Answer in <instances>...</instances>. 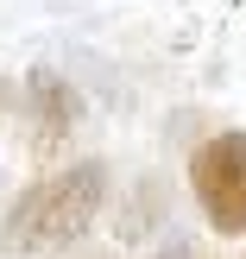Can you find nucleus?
I'll return each mask as SVG.
<instances>
[{
    "instance_id": "1",
    "label": "nucleus",
    "mask_w": 246,
    "mask_h": 259,
    "mask_svg": "<svg viewBox=\"0 0 246 259\" xmlns=\"http://www.w3.org/2000/svg\"><path fill=\"white\" fill-rule=\"evenodd\" d=\"M101 209H108V164L101 158H70L57 171L32 177L0 215V247L19 259H51L70 253L95 234Z\"/></svg>"
},
{
    "instance_id": "2",
    "label": "nucleus",
    "mask_w": 246,
    "mask_h": 259,
    "mask_svg": "<svg viewBox=\"0 0 246 259\" xmlns=\"http://www.w3.org/2000/svg\"><path fill=\"white\" fill-rule=\"evenodd\" d=\"M189 196L221 240H246V126L209 133L189 152Z\"/></svg>"
},
{
    "instance_id": "3",
    "label": "nucleus",
    "mask_w": 246,
    "mask_h": 259,
    "mask_svg": "<svg viewBox=\"0 0 246 259\" xmlns=\"http://www.w3.org/2000/svg\"><path fill=\"white\" fill-rule=\"evenodd\" d=\"M82 120H88V101H82V89H76L70 76L44 70V63L25 70V146H32L38 158L63 152V139Z\"/></svg>"
},
{
    "instance_id": "4",
    "label": "nucleus",
    "mask_w": 246,
    "mask_h": 259,
    "mask_svg": "<svg viewBox=\"0 0 246 259\" xmlns=\"http://www.w3.org/2000/svg\"><path fill=\"white\" fill-rule=\"evenodd\" d=\"M158 259H202V253H196V247H189V240H171V247H164Z\"/></svg>"
},
{
    "instance_id": "5",
    "label": "nucleus",
    "mask_w": 246,
    "mask_h": 259,
    "mask_svg": "<svg viewBox=\"0 0 246 259\" xmlns=\"http://www.w3.org/2000/svg\"><path fill=\"white\" fill-rule=\"evenodd\" d=\"M202 259H209V253H202Z\"/></svg>"
}]
</instances>
